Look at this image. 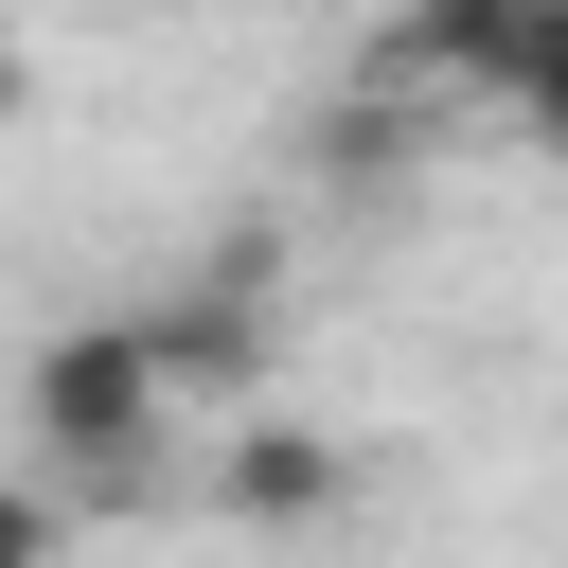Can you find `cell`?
<instances>
[{"label": "cell", "instance_id": "obj_1", "mask_svg": "<svg viewBox=\"0 0 568 568\" xmlns=\"http://www.w3.org/2000/svg\"><path fill=\"white\" fill-rule=\"evenodd\" d=\"M160 444H178V390H160L142 320H53L18 373V462L53 497H160Z\"/></svg>", "mask_w": 568, "mask_h": 568}, {"label": "cell", "instance_id": "obj_2", "mask_svg": "<svg viewBox=\"0 0 568 568\" xmlns=\"http://www.w3.org/2000/svg\"><path fill=\"white\" fill-rule=\"evenodd\" d=\"M124 320H142V355H160V390H178V408H248V390H266V231L195 248V266H178V284H142Z\"/></svg>", "mask_w": 568, "mask_h": 568}, {"label": "cell", "instance_id": "obj_3", "mask_svg": "<svg viewBox=\"0 0 568 568\" xmlns=\"http://www.w3.org/2000/svg\"><path fill=\"white\" fill-rule=\"evenodd\" d=\"M213 515H248V532H320V515H355V444L248 390V408L213 426Z\"/></svg>", "mask_w": 568, "mask_h": 568}, {"label": "cell", "instance_id": "obj_4", "mask_svg": "<svg viewBox=\"0 0 568 568\" xmlns=\"http://www.w3.org/2000/svg\"><path fill=\"white\" fill-rule=\"evenodd\" d=\"M515 36H532V0H408V18L373 36V89H408L426 124H444V106H497V89H515Z\"/></svg>", "mask_w": 568, "mask_h": 568}, {"label": "cell", "instance_id": "obj_5", "mask_svg": "<svg viewBox=\"0 0 568 568\" xmlns=\"http://www.w3.org/2000/svg\"><path fill=\"white\" fill-rule=\"evenodd\" d=\"M550 160H568V0H532V36H515V89H497Z\"/></svg>", "mask_w": 568, "mask_h": 568}, {"label": "cell", "instance_id": "obj_6", "mask_svg": "<svg viewBox=\"0 0 568 568\" xmlns=\"http://www.w3.org/2000/svg\"><path fill=\"white\" fill-rule=\"evenodd\" d=\"M71 550V497L53 479H0V568H53Z\"/></svg>", "mask_w": 568, "mask_h": 568}, {"label": "cell", "instance_id": "obj_7", "mask_svg": "<svg viewBox=\"0 0 568 568\" xmlns=\"http://www.w3.org/2000/svg\"><path fill=\"white\" fill-rule=\"evenodd\" d=\"M18 106H36V53H18V36H0V124H18Z\"/></svg>", "mask_w": 568, "mask_h": 568}]
</instances>
